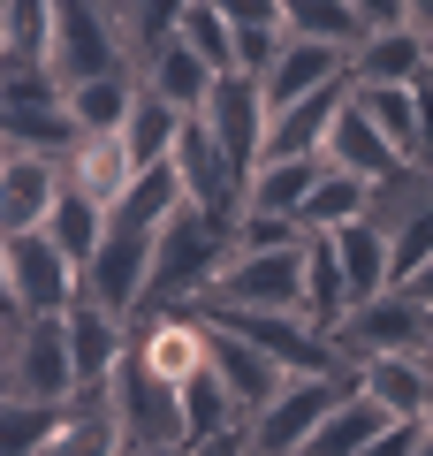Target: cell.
<instances>
[{"mask_svg":"<svg viewBox=\"0 0 433 456\" xmlns=\"http://www.w3.org/2000/svg\"><path fill=\"white\" fill-rule=\"evenodd\" d=\"M84 297V266L53 244V228H8L0 236V312L8 327L31 312H69Z\"/></svg>","mask_w":433,"mask_h":456,"instance_id":"obj_1","label":"cell"},{"mask_svg":"<svg viewBox=\"0 0 433 456\" xmlns=\"http://www.w3.org/2000/svg\"><path fill=\"white\" fill-rule=\"evenodd\" d=\"M0 395H16V403H69L77 395L69 312H31V320L0 327Z\"/></svg>","mask_w":433,"mask_h":456,"instance_id":"obj_2","label":"cell"},{"mask_svg":"<svg viewBox=\"0 0 433 456\" xmlns=\"http://www.w3.org/2000/svg\"><path fill=\"white\" fill-rule=\"evenodd\" d=\"M350 388H357V365H342V373H289L282 395L243 426V434H251V456H297Z\"/></svg>","mask_w":433,"mask_h":456,"instance_id":"obj_3","label":"cell"},{"mask_svg":"<svg viewBox=\"0 0 433 456\" xmlns=\"http://www.w3.org/2000/svg\"><path fill=\"white\" fill-rule=\"evenodd\" d=\"M198 312H305V244L236 251Z\"/></svg>","mask_w":433,"mask_h":456,"instance_id":"obj_4","label":"cell"},{"mask_svg":"<svg viewBox=\"0 0 433 456\" xmlns=\"http://www.w3.org/2000/svg\"><path fill=\"white\" fill-rule=\"evenodd\" d=\"M152 251H160V228H129V221H107V244L99 259L84 266V297L122 320H137L152 305Z\"/></svg>","mask_w":433,"mask_h":456,"instance_id":"obj_5","label":"cell"},{"mask_svg":"<svg viewBox=\"0 0 433 456\" xmlns=\"http://www.w3.org/2000/svg\"><path fill=\"white\" fill-rule=\"evenodd\" d=\"M107 403H114V426H122V449H144V441H183V388H176V380H160L137 350L114 365Z\"/></svg>","mask_w":433,"mask_h":456,"instance_id":"obj_6","label":"cell"},{"mask_svg":"<svg viewBox=\"0 0 433 456\" xmlns=\"http://www.w3.org/2000/svg\"><path fill=\"white\" fill-rule=\"evenodd\" d=\"M213 130V145L228 152V167H236L243 183H251V167L266 160V122H274V107H266V84L251 77V69H228L221 84H213V99H206V114H198Z\"/></svg>","mask_w":433,"mask_h":456,"instance_id":"obj_7","label":"cell"},{"mask_svg":"<svg viewBox=\"0 0 433 456\" xmlns=\"http://www.w3.org/2000/svg\"><path fill=\"white\" fill-rule=\"evenodd\" d=\"M206 320L236 327V335H251L266 358H282L289 373H342V342L327 335V327H312L305 312H206Z\"/></svg>","mask_w":433,"mask_h":456,"instance_id":"obj_8","label":"cell"},{"mask_svg":"<svg viewBox=\"0 0 433 456\" xmlns=\"http://www.w3.org/2000/svg\"><path fill=\"white\" fill-rule=\"evenodd\" d=\"M335 342H342V358H380V350H433V312L418 305L411 289H388V297H372V305H357L350 320L335 327Z\"/></svg>","mask_w":433,"mask_h":456,"instance_id":"obj_9","label":"cell"},{"mask_svg":"<svg viewBox=\"0 0 433 456\" xmlns=\"http://www.w3.org/2000/svg\"><path fill=\"white\" fill-rule=\"evenodd\" d=\"M69 175L53 152H16V145H0V236L8 228H46L53 206H61Z\"/></svg>","mask_w":433,"mask_h":456,"instance_id":"obj_10","label":"cell"},{"mask_svg":"<svg viewBox=\"0 0 433 456\" xmlns=\"http://www.w3.org/2000/svg\"><path fill=\"white\" fill-rule=\"evenodd\" d=\"M122 38H114V23L99 16V0H61V23H53V77L77 92L84 77H107V69H122Z\"/></svg>","mask_w":433,"mask_h":456,"instance_id":"obj_11","label":"cell"},{"mask_svg":"<svg viewBox=\"0 0 433 456\" xmlns=\"http://www.w3.org/2000/svg\"><path fill=\"white\" fill-rule=\"evenodd\" d=\"M213 327V373L228 380V395H236V411H243V426L258 419V411L282 395V380H289V365L282 358H266L251 335H236V327H221V320H206Z\"/></svg>","mask_w":433,"mask_h":456,"instance_id":"obj_12","label":"cell"},{"mask_svg":"<svg viewBox=\"0 0 433 456\" xmlns=\"http://www.w3.org/2000/svg\"><path fill=\"white\" fill-rule=\"evenodd\" d=\"M129 327H137V320H122V312L92 305V297H77V305H69V350H77V395H84V388H107V380H114V365L129 358Z\"/></svg>","mask_w":433,"mask_h":456,"instance_id":"obj_13","label":"cell"},{"mask_svg":"<svg viewBox=\"0 0 433 456\" xmlns=\"http://www.w3.org/2000/svg\"><path fill=\"white\" fill-rule=\"evenodd\" d=\"M266 107H289V99H312L327 84H350V46H320V38H289L266 61Z\"/></svg>","mask_w":433,"mask_h":456,"instance_id":"obj_14","label":"cell"},{"mask_svg":"<svg viewBox=\"0 0 433 456\" xmlns=\"http://www.w3.org/2000/svg\"><path fill=\"white\" fill-rule=\"evenodd\" d=\"M357 388L372 395L396 419H426L433 403V350H380V358H357Z\"/></svg>","mask_w":433,"mask_h":456,"instance_id":"obj_15","label":"cell"},{"mask_svg":"<svg viewBox=\"0 0 433 456\" xmlns=\"http://www.w3.org/2000/svg\"><path fill=\"white\" fill-rule=\"evenodd\" d=\"M137 77L152 84V92H160V99H176L183 114H206V99H213V84H221V69H213L206 53H198L191 38L176 31V38H167V46H152V53H144V61H137Z\"/></svg>","mask_w":433,"mask_h":456,"instance_id":"obj_16","label":"cell"},{"mask_svg":"<svg viewBox=\"0 0 433 456\" xmlns=\"http://www.w3.org/2000/svg\"><path fill=\"white\" fill-rule=\"evenodd\" d=\"M327 160L335 167H350V175H365V183H388V175H403V152L388 145L380 130H372V114L357 107V99H342V114H335V130H327Z\"/></svg>","mask_w":433,"mask_h":456,"instance_id":"obj_17","label":"cell"},{"mask_svg":"<svg viewBox=\"0 0 433 456\" xmlns=\"http://www.w3.org/2000/svg\"><path fill=\"white\" fill-rule=\"evenodd\" d=\"M426 61H433V38L418 31V23H396V31H365V46L350 53V84H411Z\"/></svg>","mask_w":433,"mask_h":456,"instance_id":"obj_18","label":"cell"},{"mask_svg":"<svg viewBox=\"0 0 433 456\" xmlns=\"http://www.w3.org/2000/svg\"><path fill=\"white\" fill-rule=\"evenodd\" d=\"M137 92H144L137 61H122V69H107V77H84L77 92H69V114H77L84 137H122V122H129V107H137Z\"/></svg>","mask_w":433,"mask_h":456,"instance_id":"obj_19","label":"cell"},{"mask_svg":"<svg viewBox=\"0 0 433 456\" xmlns=\"http://www.w3.org/2000/svg\"><path fill=\"white\" fill-rule=\"evenodd\" d=\"M61 0H0V69H53Z\"/></svg>","mask_w":433,"mask_h":456,"instance_id":"obj_20","label":"cell"},{"mask_svg":"<svg viewBox=\"0 0 433 456\" xmlns=\"http://www.w3.org/2000/svg\"><path fill=\"white\" fill-rule=\"evenodd\" d=\"M61 175L77 183L84 198H99V206L114 213V206H122V191L144 175V167L129 160V145H122V137H77V152L61 160Z\"/></svg>","mask_w":433,"mask_h":456,"instance_id":"obj_21","label":"cell"},{"mask_svg":"<svg viewBox=\"0 0 433 456\" xmlns=\"http://www.w3.org/2000/svg\"><path fill=\"white\" fill-rule=\"evenodd\" d=\"M350 312H357V297H350V274H342V259H335V236L305 228V320L335 335Z\"/></svg>","mask_w":433,"mask_h":456,"instance_id":"obj_22","label":"cell"},{"mask_svg":"<svg viewBox=\"0 0 433 456\" xmlns=\"http://www.w3.org/2000/svg\"><path fill=\"white\" fill-rule=\"evenodd\" d=\"M327 152H289V160H258L251 167V191H243V206H266V213H297L305 221V198L320 191V175H327Z\"/></svg>","mask_w":433,"mask_h":456,"instance_id":"obj_23","label":"cell"},{"mask_svg":"<svg viewBox=\"0 0 433 456\" xmlns=\"http://www.w3.org/2000/svg\"><path fill=\"white\" fill-rule=\"evenodd\" d=\"M183 130H191V114L144 84L137 107H129V122H122V145H129V160H137V167H167V160H176V145H183Z\"/></svg>","mask_w":433,"mask_h":456,"instance_id":"obj_24","label":"cell"},{"mask_svg":"<svg viewBox=\"0 0 433 456\" xmlns=\"http://www.w3.org/2000/svg\"><path fill=\"white\" fill-rule=\"evenodd\" d=\"M388 426H396V411H380L365 388H350V395H342V403L320 419V434L305 441V456H365Z\"/></svg>","mask_w":433,"mask_h":456,"instance_id":"obj_25","label":"cell"},{"mask_svg":"<svg viewBox=\"0 0 433 456\" xmlns=\"http://www.w3.org/2000/svg\"><path fill=\"white\" fill-rule=\"evenodd\" d=\"M183 8H191V0H99V16L114 23V38H122L129 61H144L152 46H167L176 23H183Z\"/></svg>","mask_w":433,"mask_h":456,"instance_id":"obj_26","label":"cell"},{"mask_svg":"<svg viewBox=\"0 0 433 456\" xmlns=\"http://www.w3.org/2000/svg\"><path fill=\"white\" fill-rule=\"evenodd\" d=\"M228 23H236V53L251 77H266V61L289 46V0H221Z\"/></svg>","mask_w":433,"mask_h":456,"instance_id":"obj_27","label":"cell"},{"mask_svg":"<svg viewBox=\"0 0 433 456\" xmlns=\"http://www.w3.org/2000/svg\"><path fill=\"white\" fill-rule=\"evenodd\" d=\"M0 137L16 152H53V160H69L77 152V114H69V99L61 107H0Z\"/></svg>","mask_w":433,"mask_h":456,"instance_id":"obj_28","label":"cell"},{"mask_svg":"<svg viewBox=\"0 0 433 456\" xmlns=\"http://www.w3.org/2000/svg\"><path fill=\"white\" fill-rule=\"evenodd\" d=\"M350 99L372 114V130H380L403 160H418V92L411 84H350Z\"/></svg>","mask_w":433,"mask_h":456,"instance_id":"obj_29","label":"cell"},{"mask_svg":"<svg viewBox=\"0 0 433 456\" xmlns=\"http://www.w3.org/2000/svg\"><path fill=\"white\" fill-rule=\"evenodd\" d=\"M107 221H114V213L107 206H99V198H84L77 191V183H69V191H61V206H53V244H61L69 251V259H77V266H92L99 259V244H107Z\"/></svg>","mask_w":433,"mask_h":456,"instance_id":"obj_30","label":"cell"},{"mask_svg":"<svg viewBox=\"0 0 433 456\" xmlns=\"http://www.w3.org/2000/svg\"><path fill=\"white\" fill-rule=\"evenodd\" d=\"M289 38H320V46H365L357 0H289Z\"/></svg>","mask_w":433,"mask_h":456,"instance_id":"obj_31","label":"cell"},{"mask_svg":"<svg viewBox=\"0 0 433 456\" xmlns=\"http://www.w3.org/2000/svg\"><path fill=\"white\" fill-rule=\"evenodd\" d=\"M228 426H243V411H236V395H228V380L206 365L198 380H183V441H213V434H228Z\"/></svg>","mask_w":433,"mask_h":456,"instance_id":"obj_32","label":"cell"},{"mask_svg":"<svg viewBox=\"0 0 433 456\" xmlns=\"http://www.w3.org/2000/svg\"><path fill=\"white\" fill-rule=\"evenodd\" d=\"M69 403H77V395H69ZM69 403H16V395H0V456H38L61 434Z\"/></svg>","mask_w":433,"mask_h":456,"instance_id":"obj_33","label":"cell"},{"mask_svg":"<svg viewBox=\"0 0 433 456\" xmlns=\"http://www.w3.org/2000/svg\"><path fill=\"white\" fill-rule=\"evenodd\" d=\"M365 206H372V183L365 175H350V167H327L320 175V191L305 198V228H342V221H365Z\"/></svg>","mask_w":433,"mask_h":456,"instance_id":"obj_34","label":"cell"},{"mask_svg":"<svg viewBox=\"0 0 433 456\" xmlns=\"http://www.w3.org/2000/svg\"><path fill=\"white\" fill-rule=\"evenodd\" d=\"M176 31L191 38V46L206 53V61L221 69V77H228V69H243V53H236V23H228V8H221V0H191Z\"/></svg>","mask_w":433,"mask_h":456,"instance_id":"obj_35","label":"cell"},{"mask_svg":"<svg viewBox=\"0 0 433 456\" xmlns=\"http://www.w3.org/2000/svg\"><path fill=\"white\" fill-rule=\"evenodd\" d=\"M282 244H305V221L297 213H266V206L236 213V251H282Z\"/></svg>","mask_w":433,"mask_h":456,"instance_id":"obj_36","label":"cell"},{"mask_svg":"<svg viewBox=\"0 0 433 456\" xmlns=\"http://www.w3.org/2000/svg\"><path fill=\"white\" fill-rule=\"evenodd\" d=\"M411 92H418V160L411 167H433V61L411 77Z\"/></svg>","mask_w":433,"mask_h":456,"instance_id":"obj_37","label":"cell"},{"mask_svg":"<svg viewBox=\"0 0 433 456\" xmlns=\"http://www.w3.org/2000/svg\"><path fill=\"white\" fill-rule=\"evenodd\" d=\"M418 441H426V419H396L365 456H418Z\"/></svg>","mask_w":433,"mask_h":456,"instance_id":"obj_38","label":"cell"},{"mask_svg":"<svg viewBox=\"0 0 433 456\" xmlns=\"http://www.w3.org/2000/svg\"><path fill=\"white\" fill-rule=\"evenodd\" d=\"M357 16H365V31H396V23H411V0H357Z\"/></svg>","mask_w":433,"mask_h":456,"instance_id":"obj_39","label":"cell"},{"mask_svg":"<svg viewBox=\"0 0 433 456\" xmlns=\"http://www.w3.org/2000/svg\"><path fill=\"white\" fill-rule=\"evenodd\" d=\"M191 456H251V434L228 426V434H213V441H191Z\"/></svg>","mask_w":433,"mask_h":456,"instance_id":"obj_40","label":"cell"},{"mask_svg":"<svg viewBox=\"0 0 433 456\" xmlns=\"http://www.w3.org/2000/svg\"><path fill=\"white\" fill-rule=\"evenodd\" d=\"M403 289H411V297H418V305H426V312H433V259H426V266H418V274H411V281H403Z\"/></svg>","mask_w":433,"mask_h":456,"instance_id":"obj_41","label":"cell"},{"mask_svg":"<svg viewBox=\"0 0 433 456\" xmlns=\"http://www.w3.org/2000/svg\"><path fill=\"white\" fill-rule=\"evenodd\" d=\"M122 456H191V441H144V449H122Z\"/></svg>","mask_w":433,"mask_h":456,"instance_id":"obj_42","label":"cell"},{"mask_svg":"<svg viewBox=\"0 0 433 456\" xmlns=\"http://www.w3.org/2000/svg\"><path fill=\"white\" fill-rule=\"evenodd\" d=\"M411 23H418L426 38H433V0H411Z\"/></svg>","mask_w":433,"mask_h":456,"instance_id":"obj_43","label":"cell"},{"mask_svg":"<svg viewBox=\"0 0 433 456\" xmlns=\"http://www.w3.org/2000/svg\"><path fill=\"white\" fill-rule=\"evenodd\" d=\"M418 456H433V434H426V441H418Z\"/></svg>","mask_w":433,"mask_h":456,"instance_id":"obj_44","label":"cell"},{"mask_svg":"<svg viewBox=\"0 0 433 456\" xmlns=\"http://www.w3.org/2000/svg\"><path fill=\"white\" fill-rule=\"evenodd\" d=\"M426 434H433V403H426Z\"/></svg>","mask_w":433,"mask_h":456,"instance_id":"obj_45","label":"cell"},{"mask_svg":"<svg viewBox=\"0 0 433 456\" xmlns=\"http://www.w3.org/2000/svg\"><path fill=\"white\" fill-rule=\"evenodd\" d=\"M297 456H305V449H297Z\"/></svg>","mask_w":433,"mask_h":456,"instance_id":"obj_46","label":"cell"}]
</instances>
